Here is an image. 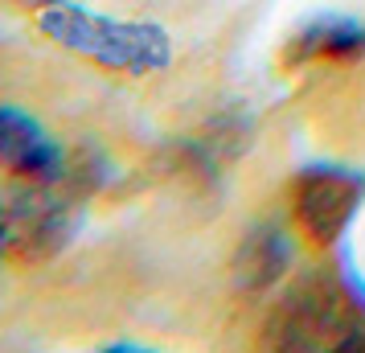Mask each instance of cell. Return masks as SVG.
<instances>
[{
    "label": "cell",
    "mask_w": 365,
    "mask_h": 353,
    "mask_svg": "<svg viewBox=\"0 0 365 353\" xmlns=\"http://www.w3.org/2000/svg\"><path fill=\"white\" fill-rule=\"evenodd\" d=\"M267 345L292 353H365V280L341 259V280H299L267 320Z\"/></svg>",
    "instance_id": "obj_1"
},
{
    "label": "cell",
    "mask_w": 365,
    "mask_h": 353,
    "mask_svg": "<svg viewBox=\"0 0 365 353\" xmlns=\"http://www.w3.org/2000/svg\"><path fill=\"white\" fill-rule=\"evenodd\" d=\"M37 25L62 50L91 58V62L119 70V74H152V70H165L173 62L168 34L148 21H115L91 13V9H78L70 0H53L37 13Z\"/></svg>",
    "instance_id": "obj_2"
},
{
    "label": "cell",
    "mask_w": 365,
    "mask_h": 353,
    "mask_svg": "<svg viewBox=\"0 0 365 353\" xmlns=\"http://www.w3.org/2000/svg\"><path fill=\"white\" fill-rule=\"evenodd\" d=\"M365 202V173L345 165H308L299 168L292 210L299 230L316 247H336L345 238L349 222L357 218Z\"/></svg>",
    "instance_id": "obj_3"
},
{
    "label": "cell",
    "mask_w": 365,
    "mask_h": 353,
    "mask_svg": "<svg viewBox=\"0 0 365 353\" xmlns=\"http://www.w3.org/2000/svg\"><path fill=\"white\" fill-rule=\"evenodd\" d=\"M53 181H34V189H17L9 198V222H13V247L29 259L62 251L78 226V205L66 193H53Z\"/></svg>",
    "instance_id": "obj_4"
},
{
    "label": "cell",
    "mask_w": 365,
    "mask_h": 353,
    "mask_svg": "<svg viewBox=\"0 0 365 353\" xmlns=\"http://www.w3.org/2000/svg\"><path fill=\"white\" fill-rule=\"evenodd\" d=\"M0 165L25 181H62L66 177L62 144L21 107H0Z\"/></svg>",
    "instance_id": "obj_5"
},
{
    "label": "cell",
    "mask_w": 365,
    "mask_h": 353,
    "mask_svg": "<svg viewBox=\"0 0 365 353\" xmlns=\"http://www.w3.org/2000/svg\"><path fill=\"white\" fill-rule=\"evenodd\" d=\"M365 53V25L345 13H320V17L304 21L299 34L287 41V62L304 66V62H349Z\"/></svg>",
    "instance_id": "obj_6"
},
{
    "label": "cell",
    "mask_w": 365,
    "mask_h": 353,
    "mask_svg": "<svg viewBox=\"0 0 365 353\" xmlns=\"http://www.w3.org/2000/svg\"><path fill=\"white\" fill-rule=\"evenodd\" d=\"M287 267H292V238L279 226L263 222L242 238V247L234 255V284L242 292H267L287 275Z\"/></svg>",
    "instance_id": "obj_7"
},
{
    "label": "cell",
    "mask_w": 365,
    "mask_h": 353,
    "mask_svg": "<svg viewBox=\"0 0 365 353\" xmlns=\"http://www.w3.org/2000/svg\"><path fill=\"white\" fill-rule=\"evenodd\" d=\"M13 247V222H9V202L0 198V251Z\"/></svg>",
    "instance_id": "obj_8"
},
{
    "label": "cell",
    "mask_w": 365,
    "mask_h": 353,
    "mask_svg": "<svg viewBox=\"0 0 365 353\" xmlns=\"http://www.w3.org/2000/svg\"><path fill=\"white\" fill-rule=\"evenodd\" d=\"M25 4H41V9H46V4H53V0H25Z\"/></svg>",
    "instance_id": "obj_9"
}]
</instances>
